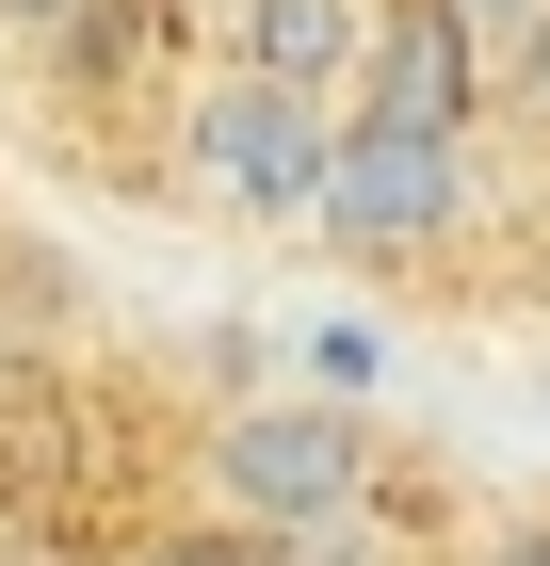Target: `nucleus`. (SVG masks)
Returning a JSON list of instances; mask_svg holds the SVG:
<instances>
[{
    "label": "nucleus",
    "mask_w": 550,
    "mask_h": 566,
    "mask_svg": "<svg viewBox=\"0 0 550 566\" xmlns=\"http://www.w3.org/2000/svg\"><path fill=\"white\" fill-rule=\"evenodd\" d=\"M340 260H422L469 227V146H405V130H340L324 146V195H308Z\"/></svg>",
    "instance_id": "obj_1"
},
{
    "label": "nucleus",
    "mask_w": 550,
    "mask_h": 566,
    "mask_svg": "<svg viewBox=\"0 0 550 566\" xmlns=\"http://www.w3.org/2000/svg\"><path fill=\"white\" fill-rule=\"evenodd\" d=\"M211 485H227V518H243V551H259V534H324L340 502L373 485V453H356L340 405H243V421L211 437Z\"/></svg>",
    "instance_id": "obj_2"
},
{
    "label": "nucleus",
    "mask_w": 550,
    "mask_h": 566,
    "mask_svg": "<svg viewBox=\"0 0 550 566\" xmlns=\"http://www.w3.org/2000/svg\"><path fill=\"white\" fill-rule=\"evenodd\" d=\"M324 114L308 97H259V82H227L211 114H195V178H211L227 211H259V227H308V195H324Z\"/></svg>",
    "instance_id": "obj_3"
},
{
    "label": "nucleus",
    "mask_w": 550,
    "mask_h": 566,
    "mask_svg": "<svg viewBox=\"0 0 550 566\" xmlns=\"http://www.w3.org/2000/svg\"><path fill=\"white\" fill-rule=\"evenodd\" d=\"M469 97H486V65L454 49V17H437V0H373V33H356V130L454 146Z\"/></svg>",
    "instance_id": "obj_4"
},
{
    "label": "nucleus",
    "mask_w": 550,
    "mask_h": 566,
    "mask_svg": "<svg viewBox=\"0 0 550 566\" xmlns=\"http://www.w3.org/2000/svg\"><path fill=\"white\" fill-rule=\"evenodd\" d=\"M356 33H373V0H243V82L324 114V82H356Z\"/></svg>",
    "instance_id": "obj_5"
},
{
    "label": "nucleus",
    "mask_w": 550,
    "mask_h": 566,
    "mask_svg": "<svg viewBox=\"0 0 550 566\" xmlns=\"http://www.w3.org/2000/svg\"><path fill=\"white\" fill-rule=\"evenodd\" d=\"M437 17H454V49L486 65V82H502V65H535V33H550V0H437Z\"/></svg>",
    "instance_id": "obj_6"
},
{
    "label": "nucleus",
    "mask_w": 550,
    "mask_h": 566,
    "mask_svg": "<svg viewBox=\"0 0 550 566\" xmlns=\"http://www.w3.org/2000/svg\"><path fill=\"white\" fill-rule=\"evenodd\" d=\"M146 566H259L243 534H178V551H146Z\"/></svg>",
    "instance_id": "obj_7"
},
{
    "label": "nucleus",
    "mask_w": 550,
    "mask_h": 566,
    "mask_svg": "<svg viewBox=\"0 0 550 566\" xmlns=\"http://www.w3.org/2000/svg\"><path fill=\"white\" fill-rule=\"evenodd\" d=\"M486 566H550V518H535V534H502V551H486Z\"/></svg>",
    "instance_id": "obj_8"
},
{
    "label": "nucleus",
    "mask_w": 550,
    "mask_h": 566,
    "mask_svg": "<svg viewBox=\"0 0 550 566\" xmlns=\"http://www.w3.org/2000/svg\"><path fill=\"white\" fill-rule=\"evenodd\" d=\"M535 97H550V33H535Z\"/></svg>",
    "instance_id": "obj_9"
}]
</instances>
